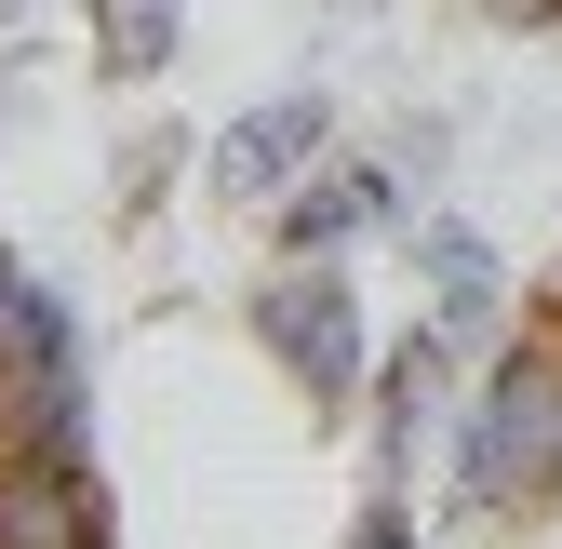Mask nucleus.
Instances as JSON below:
<instances>
[{"mask_svg": "<svg viewBox=\"0 0 562 549\" xmlns=\"http://www.w3.org/2000/svg\"><path fill=\"white\" fill-rule=\"evenodd\" d=\"M402 215H415V175L389 148H335L322 175L268 201V255H362V242H402Z\"/></svg>", "mask_w": 562, "mask_h": 549, "instance_id": "4", "label": "nucleus"}, {"mask_svg": "<svg viewBox=\"0 0 562 549\" xmlns=\"http://www.w3.org/2000/svg\"><path fill=\"white\" fill-rule=\"evenodd\" d=\"M175 161H188V134H175V121H134L121 148H108V201H121V215H148V201L175 188Z\"/></svg>", "mask_w": 562, "mask_h": 549, "instance_id": "8", "label": "nucleus"}, {"mask_svg": "<svg viewBox=\"0 0 562 549\" xmlns=\"http://www.w3.org/2000/svg\"><path fill=\"white\" fill-rule=\"evenodd\" d=\"M469 376H482V335H469V322H442V309L415 322V335H389V349H375V389H362V416H375V483H402L415 456H442Z\"/></svg>", "mask_w": 562, "mask_h": 549, "instance_id": "3", "label": "nucleus"}, {"mask_svg": "<svg viewBox=\"0 0 562 549\" xmlns=\"http://www.w3.org/2000/svg\"><path fill=\"white\" fill-rule=\"evenodd\" d=\"M469 14H496V27H562V0H469Z\"/></svg>", "mask_w": 562, "mask_h": 549, "instance_id": "9", "label": "nucleus"}, {"mask_svg": "<svg viewBox=\"0 0 562 549\" xmlns=\"http://www.w3.org/2000/svg\"><path fill=\"white\" fill-rule=\"evenodd\" d=\"M255 349L295 376L308 416H362L375 335H362V295H348V255H268L255 268Z\"/></svg>", "mask_w": 562, "mask_h": 549, "instance_id": "2", "label": "nucleus"}, {"mask_svg": "<svg viewBox=\"0 0 562 549\" xmlns=\"http://www.w3.org/2000/svg\"><path fill=\"white\" fill-rule=\"evenodd\" d=\"M14 14H41V0H0V27H14Z\"/></svg>", "mask_w": 562, "mask_h": 549, "instance_id": "10", "label": "nucleus"}, {"mask_svg": "<svg viewBox=\"0 0 562 549\" xmlns=\"http://www.w3.org/2000/svg\"><path fill=\"white\" fill-rule=\"evenodd\" d=\"M402 255H415V282H429V309L496 349V242H482L469 215H402Z\"/></svg>", "mask_w": 562, "mask_h": 549, "instance_id": "6", "label": "nucleus"}, {"mask_svg": "<svg viewBox=\"0 0 562 549\" xmlns=\"http://www.w3.org/2000/svg\"><path fill=\"white\" fill-rule=\"evenodd\" d=\"M175 54H188V0H94V81L108 94H148Z\"/></svg>", "mask_w": 562, "mask_h": 549, "instance_id": "7", "label": "nucleus"}, {"mask_svg": "<svg viewBox=\"0 0 562 549\" xmlns=\"http://www.w3.org/2000/svg\"><path fill=\"white\" fill-rule=\"evenodd\" d=\"M335 161V94L322 81H295V94H268V108H241V121H215V148H201V188L228 201V215H268L295 175H322Z\"/></svg>", "mask_w": 562, "mask_h": 549, "instance_id": "5", "label": "nucleus"}, {"mask_svg": "<svg viewBox=\"0 0 562 549\" xmlns=\"http://www.w3.org/2000/svg\"><path fill=\"white\" fill-rule=\"evenodd\" d=\"M442 509L482 536H522L562 509V335H496L442 429Z\"/></svg>", "mask_w": 562, "mask_h": 549, "instance_id": "1", "label": "nucleus"}]
</instances>
